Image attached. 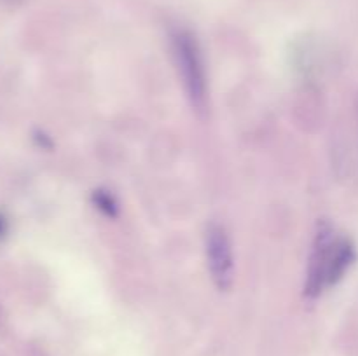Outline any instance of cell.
I'll list each match as a JSON object with an SVG mask.
<instances>
[{"label":"cell","mask_w":358,"mask_h":356,"mask_svg":"<svg viewBox=\"0 0 358 356\" xmlns=\"http://www.w3.org/2000/svg\"><path fill=\"white\" fill-rule=\"evenodd\" d=\"M6 232H7V222H6V218H3V216L0 215V239H2V237L6 236Z\"/></svg>","instance_id":"cell-5"},{"label":"cell","mask_w":358,"mask_h":356,"mask_svg":"<svg viewBox=\"0 0 358 356\" xmlns=\"http://www.w3.org/2000/svg\"><path fill=\"white\" fill-rule=\"evenodd\" d=\"M173 56L182 84L196 112L206 110V70L198 42L192 35L177 34L173 37Z\"/></svg>","instance_id":"cell-1"},{"label":"cell","mask_w":358,"mask_h":356,"mask_svg":"<svg viewBox=\"0 0 358 356\" xmlns=\"http://www.w3.org/2000/svg\"><path fill=\"white\" fill-rule=\"evenodd\" d=\"M205 250L212 281L217 288L227 292L233 286L234 258L229 234L222 225L210 223L205 234Z\"/></svg>","instance_id":"cell-2"},{"label":"cell","mask_w":358,"mask_h":356,"mask_svg":"<svg viewBox=\"0 0 358 356\" xmlns=\"http://www.w3.org/2000/svg\"><path fill=\"white\" fill-rule=\"evenodd\" d=\"M334 244L336 241L332 239V230L325 223L318 227V232L315 236L313 250H311L310 255V265H308L306 295L310 299L320 295L322 290L327 286V276L329 267H331Z\"/></svg>","instance_id":"cell-3"},{"label":"cell","mask_w":358,"mask_h":356,"mask_svg":"<svg viewBox=\"0 0 358 356\" xmlns=\"http://www.w3.org/2000/svg\"><path fill=\"white\" fill-rule=\"evenodd\" d=\"M93 199H94V206H96L100 212H103L105 215H108V216L117 215V202H115V199L112 198L108 192L94 191Z\"/></svg>","instance_id":"cell-4"}]
</instances>
